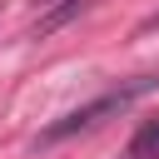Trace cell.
I'll return each instance as SVG.
<instances>
[{
	"mask_svg": "<svg viewBox=\"0 0 159 159\" xmlns=\"http://www.w3.org/2000/svg\"><path fill=\"white\" fill-rule=\"evenodd\" d=\"M149 89H159V75H134V80H124V84L104 89L99 99H89V104H80V109H70V114H65V119H55L50 129H40V144H60V139H70V134L99 129L104 119H114V114H124L129 104H139Z\"/></svg>",
	"mask_w": 159,
	"mask_h": 159,
	"instance_id": "1",
	"label": "cell"
},
{
	"mask_svg": "<svg viewBox=\"0 0 159 159\" xmlns=\"http://www.w3.org/2000/svg\"><path fill=\"white\" fill-rule=\"evenodd\" d=\"M124 159H159V119H149V124H144V129L129 139Z\"/></svg>",
	"mask_w": 159,
	"mask_h": 159,
	"instance_id": "2",
	"label": "cell"
},
{
	"mask_svg": "<svg viewBox=\"0 0 159 159\" xmlns=\"http://www.w3.org/2000/svg\"><path fill=\"white\" fill-rule=\"evenodd\" d=\"M139 30H144V35H149V30H159V10H154V15H149V20L139 25Z\"/></svg>",
	"mask_w": 159,
	"mask_h": 159,
	"instance_id": "3",
	"label": "cell"
}]
</instances>
